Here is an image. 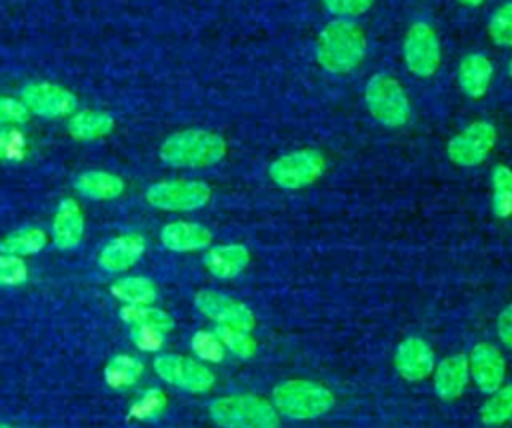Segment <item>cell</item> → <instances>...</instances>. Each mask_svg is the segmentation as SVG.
Segmentation results:
<instances>
[{
  "label": "cell",
  "mask_w": 512,
  "mask_h": 428,
  "mask_svg": "<svg viewBox=\"0 0 512 428\" xmlns=\"http://www.w3.org/2000/svg\"><path fill=\"white\" fill-rule=\"evenodd\" d=\"M366 54V36L362 28L346 18L328 22L316 42V60L330 74L352 72Z\"/></svg>",
  "instance_id": "cell-1"
},
{
  "label": "cell",
  "mask_w": 512,
  "mask_h": 428,
  "mask_svg": "<svg viewBox=\"0 0 512 428\" xmlns=\"http://www.w3.org/2000/svg\"><path fill=\"white\" fill-rule=\"evenodd\" d=\"M226 140L210 130L190 128L168 136L160 146V158L174 168H208L226 156Z\"/></svg>",
  "instance_id": "cell-2"
},
{
  "label": "cell",
  "mask_w": 512,
  "mask_h": 428,
  "mask_svg": "<svg viewBox=\"0 0 512 428\" xmlns=\"http://www.w3.org/2000/svg\"><path fill=\"white\" fill-rule=\"evenodd\" d=\"M334 402L332 390L314 380H284L272 390V406L292 420L318 418L332 410Z\"/></svg>",
  "instance_id": "cell-3"
},
{
  "label": "cell",
  "mask_w": 512,
  "mask_h": 428,
  "mask_svg": "<svg viewBox=\"0 0 512 428\" xmlns=\"http://www.w3.org/2000/svg\"><path fill=\"white\" fill-rule=\"evenodd\" d=\"M210 418L222 428H278L280 418L272 402L254 394H232L210 402Z\"/></svg>",
  "instance_id": "cell-4"
},
{
  "label": "cell",
  "mask_w": 512,
  "mask_h": 428,
  "mask_svg": "<svg viewBox=\"0 0 512 428\" xmlns=\"http://www.w3.org/2000/svg\"><path fill=\"white\" fill-rule=\"evenodd\" d=\"M364 102L370 116L388 128H400L410 118V100L404 86L392 74H374L364 88Z\"/></svg>",
  "instance_id": "cell-5"
},
{
  "label": "cell",
  "mask_w": 512,
  "mask_h": 428,
  "mask_svg": "<svg viewBox=\"0 0 512 428\" xmlns=\"http://www.w3.org/2000/svg\"><path fill=\"white\" fill-rule=\"evenodd\" d=\"M324 168L326 160L322 152L314 148H302L272 160L268 166V176L276 186L284 190H298L314 184L324 174Z\"/></svg>",
  "instance_id": "cell-6"
},
{
  "label": "cell",
  "mask_w": 512,
  "mask_h": 428,
  "mask_svg": "<svg viewBox=\"0 0 512 428\" xmlns=\"http://www.w3.org/2000/svg\"><path fill=\"white\" fill-rule=\"evenodd\" d=\"M212 190L200 180H166L146 190V202L160 210L190 212L208 204Z\"/></svg>",
  "instance_id": "cell-7"
},
{
  "label": "cell",
  "mask_w": 512,
  "mask_h": 428,
  "mask_svg": "<svg viewBox=\"0 0 512 428\" xmlns=\"http://www.w3.org/2000/svg\"><path fill=\"white\" fill-rule=\"evenodd\" d=\"M496 140L498 132L494 124L486 120H476L448 140L446 154L456 166L472 168L482 164L490 156Z\"/></svg>",
  "instance_id": "cell-8"
},
{
  "label": "cell",
  "mask_w": 512,
  "mask_h": 428,
  "mask_svg": "<svg viewBox=\"0 0 512 428\" xmlns=\"http://www.w3.org/2000/svg\"><path fill=\"white\" fill-rule=\"evenodd\" d=\"M154 370L164 382L196 394L208 392L216 380L206 364L180 354H160L154 360Z\"/></svg>",
  "instance_id": "cell-9"
},
{
  "label": "cell",
  "mask_w": 512,
  "mask_h": 428,
  "mask_svg": "<svg viewBox=\"0 0 512 428\" xmlns=\"http://www.w3.org/2000/svg\"><path fill=\"white\" fill-rule=\"evenodd\" d=\"M406 70L418 78H430L440 68V40L426 22H414L404 38Z\"/></svg>",
  "instance_id": "cell-10"
},
{
  "label": "cell",
  "mask_w": 512,
  "mask_h": 428,
  "mask_svg": "<svg viewBox=\"0 0 512 428\" xmlns=\"http://www.w3.org/2000/svg\"><path fill=\"white\" fill-rule=\"evenodd\" d=\"M194 306L200 314L216 322V326H232L242 330H252L256 324L254 312L240 300L226 296L216 290H198L194 296Z\"/></svg>",
  "instance_id": "cell-11"
},
{
  "label": "cell",
  "mask_w": 512,
  "mask_h": 428,
  "mask_svg": "<svg viewBox=\"0 0 512 428\" xmlns=\"http://www.w3.org/2000/svg\"><path fill=\"white\" fill-rule=\"evenodd\" d=\"M22 102L28 112L46 118L66 116L76 108V98L70 90L50 82H30L22 88Z\"/></svg>",
  "instance_id": "cell-12"
},
{
  "label": "cell",
  "mask_w": 512,
  "mask_h": 428,
  "mask_svg": "<svg viewBox=\"0 0 512 428\" xmlns=\"http://www.w3.org/2000/svg\"><path fill=\"white\" fill-rule=\"evenodd\" d=\"M468 368L474 384L484 394H492L504 384L506 360L502 352L490 342H478L468 354Z\"/></svg>",
  "instance_id": "cell-13"
},
{
  "label": "cell",
  "mask_w": 512,
  "mask_h": 428,
  "mask_svg": "<svg viewBox=\"0 0 512 428\" xmlns=\"http://www.w3.org/2000/svg\"><path fill=\"white\" fill-rule=\"evenodd\" d=\"M394 368L408 382H420L428 378L434 368V350L420 336L404 338L394 352Z\"/></svg>",
  "instance_id": "cell-14"
},
{
  "label": "cell",
  "mask_w": 512,
  "mask_h": 428,
  "mask_svg": "<svg viewBox=\"0 0 512 428\" xmlns=\"http://www.w3.org/2000/svg\"><path fill=\"white\" fill-rule=\"evenodd\" d=\"M494 76V66L490 62V58L482 52H472L466 54L456 70V80L460 90L468 96V98H482L492 82Z\"/></svg>",
  "instance_id": "cell-15"
},
{
  "label": "cell",
  "mask_w": 512,
  "mask_h": 428,
  "mask_svg": "<svg viewBox=\"0 0 512 428\" xmlns=\"http://www.w3.org/2000/svg\"><path fill=\"white\" fill-rule=\"evenodd\" d=\"M146 250V240L140 234H124L110 240L98 256V264L106 272H122L134 266Z\"/></svg>",
  "instance_id": "cell-16"
},
{
  "label": "cell",
  "mask_w": 512,
  "mask_h": 428,
  "mask_svg": "<svg viewBox=\"0 0 512 428\" xmlns=\"http://www.w3.org/2000/svg\"><path fill=\"white\" fill-rule=\"evenodd\" d=\"M434 390L438 398L442 400H454L458 398L470 380V368H468V356L466 354H452L446 356L436 368H434Z\"/></svg>",
  "instance_id": "cell-17"
},
{
  "label": "cell",
  "mask_w": 512,
  "mask_h": 428,
  "mask_svg": "<svg viewBox=\"0 0 512 428\" xmlns=\"http://www.w3.org/2000/svg\"><path fill=\"white\" fill-rule=\"evenodd\" d=\"M202 260L214 278L228 280L246 270L250 264V252L244 244H220L208 248Z\"/></svg>",
  "instance_id": "cell-18"
},
{
  "label": "cell",
  "mask_w": 512,
  "mask_h": 428,
  "mask_svg": "<svg viewBox=\"0 0 512 428\" xmlns=\"http://www.w3.org/2000/svg\"><path fill=\"white\" fill-rule=\"evenodd\" d=\"M160 240L172 252H194L212 244V232L196 222H170L162 228Z\"/></svg>",
  "instance_id": "cell-19"
},
{
  "label": "cell",
  "mask_w": 512,
  "mask_h": 428,
  "mask_svg": "<svg viewBox=\"0 0 512 428\" xmlns=\"http://www.w3.org/2000/svg\"><path fill=\"white\" fill-rule=\"evenodd\" d=\"M84 234V216L76 200L64 198L54 214L52 240L60 250H68L80 244Z\"/></svg>",
  "instance_id": "cell-20"
},
{
  "label": "cell",
  "mask_w": 512,
  "mask_h": 428,
  "mask_svg": "<svg viewBox=\"0 0 512 428\" xmlns=\"http://www.w3.org/2000/svg\"><path fill=\"white\" fill-rule=\"evenodd\" d=\"M76 190L92 200H112L118 198L124 192V182L120 176L102 172V170H90L82 172L76 182Z\"/></svg>",
  "instance_id": "cell-21"
},
{
  "label": "cell",
  "mask_w": 512,
  "mask_h": 428,
  "mask_svg": "<svg viewBox=\"0 0 512 428\" xmlns=\"http://www.w3.org/2000/svg\"><path fill=\"white\" fill-rule=\"evenodd\" d=\"M112 296L128 306H148L156 300V284L150 278L142 276H128L120 278L110 286Z\"/></svg>",
  "instance_id": "cell-22"
},
{
  "label": "cell",
  "mask_w": 512,
  "mask_h": 428,
  "mask_svg": "<svg viewBox=\"0 0 512 428\" xmlns=\"http://www.w3.org/2000/svg\"><path fill=\"white\" fill-rule=\"evenodd\" d=\"M114 118L106 112H94V110H82L74 114V118L68 124V130L78 140H96L112 132Z\"/></svg>",
  "instance_id": "cell-23"
},
{
  "label": "cell",
  "mask_w": 512,
  "mask_h": 428,
  "mask_svg": "<svg viewBox=\"0 0 512 428\" xmlns=\"http://www.w3.org/2000/svg\"><path fill=\"white\" fill-rule=\"evenodd\" d=\"M120 316L124 322L132 324L134 328H152L162 334H166L174 328L172 316L160 308H152L150 304L148 306H128L126 304L120 310Z\"/></svg>",
  "instance_id": "cell-24"
},
{
  "label": "cell",
  "mask_w": 512,
  "mask_h": 428,
  "mask_svg": "<svg viewBox=\"0 0 512 428\" xmlns=\"http://www.w3.org/2000/svg\"><path fill=\"white\" fill-rule=\"evenodd\" d=\"M144 372V364L130 354H116L104 368L106 384L112 388H126L138 382Z\"/></svg>",
  "instance_id": "cell-25"
},
{
  "label": "cell",
  "mask_w": 512,
  "mask_h": 428,
  "mask_svg": "<svg viewBox=\"0 0 512 428\" xmlns=\"http://www.w3.org/2000/svg\"><path fill=\"white\" fill-rule=\"evenodd\" d=\"M480 418L486 426H502L512 420V382L494 390L480 408Z\"/></svg>",
  "instance_id": "cell-26"
},
{
  "label": "cell",
  "mask_w": 512,
  "mask_h": 428,
  "mask_svg": "<svg viewBox=\"0 0 512 428\" xmlns=\"http://www.w3.org/2000/svg\"><path fill=\"white\" fill-rule=\"evenodd\" d=\"M492 184V212L506 220L512 216V168L498 164L490 176Z\"/></svg>",
  "instance_id": "cell-27"
},
{
  "label": "cell",
  "mask_w": 512,
  "mask_h": 428,
  "mask_svg": "<svg viewBox=\"0 0 512 428\" xmlns=\"http://www.w3.org/2000/svg\"><path fill=\"white\" fill-rule=\"evenodd\" d=\"M46 246V234L40 228H26L20 232L10 234L0 242V252L12 256H26L36 254Z\"/></svg>",
  "instance_id": "cell-28"
},
{
  "label": "cell",
  "mask_w": 512,
  "mask_h": 428,
  "mask_svg": "<svg viewBox=\"0 0 512 428\" xmlns=\"http://www.w3.org/2000/svg\"><path fill=\"white\" fill-rule=\"evenodd\" d=\"M214 334L222 342L224 350H230L234 356L248 360L256 354V340L252 338L250 330L232 328V326H216Z\"/></svg>",
  "instance_id": "cell-29"
},
{
  "label": "cell",
  "mask_w": 512,
  "mask_h": 428,
  "mask_svg": "<svg viewBox=\"0 0 512 428\" xmlns=\"http://www.w3.org/2000/svg\"><path fill=\"white\" fill-rule=\"evenodd\" d=\"M488 36L498 46H512V2L502 4L488 20Z\"/></svg>",
  "instance_id": "cell-30"
},
{
  "label": "cell",
  "mask_w": 512,
  "mask_h": 428,
  "mask_svg": "<svg viewBox=\"0 0 512 428\" xmlns=\"http://www.w3.org/2000/svg\"><path fill=\"white\" fill-rule=\"evenodd\" d=\"M190 346L194 354L204 362H222L224 358V346L214 332H196L190 340Z\"/></svg>",
  "instance_id": "cell-31"
},
{
  "label": "cell",
  "mask_w": 512,
  "mask_h": 428,
  "mask_svg": "<svg viewBox=\"0 0 512 428\" xmlns=\"http://www.w3.org/2000/svg\"><path fill=\"white\" fill-rule=\"evenodd\" d=\"M28 278V268L20 256L0 254V286H16Z\"/></svg>",
  "instance_id": "cell-32"
},
{
  "label": "cell",
  "mask_w": 512,
  "mask_h": 428,
  "mask_svg": "<svg viewBox=\"0 0 512 428\" xmlns=\"http://www.w3.org/2000/svg\"><path fill=\"white\" fill-rule=\"evenodd\" d=\"M326 10L340 16V18H350V16H360L368 12L374 4V0H322Z\"/></svg>",
  "instance_id": "cell-33"
},
{
  "label": "cell",
  "mask_w": 512,
  "mask_h": 428,
  "mask_svg": "<svg viewBox=\"0 0 512 428\" xmlns=\"http://www.w3.org/2000/svg\"><path fill=\"white\" fill-rule=\"evenodd\" d=\"M28 118V108L22 100L0 96V122H12L20 124Z\"/></svg>",
  "instance_id": "cell-34"
},
{
  "label": "cell",
  "mask_w": 512,
  "mask_h": 428,
  "mask_svg": "<svg viewBox=\"0 0 512 428\" xmlns=\"http://www.w3.org/2000/svg\"><path fill=\"white\" fill-rule=\"evenodd\" d=\"M132 340L138 348L152 352V350H158L162 346L164 334L158 332V330H152V328H134Z\"/></svg>",
  "instance_id": "cell-35"
},
{
  "label": "cell",
  "mask_w": 512,
  "mask_h": 428,
  "mask_svg": "<svg viewBox=\"0 0 512 428\" xmlns=\"http://www.w3.org/2000/svg\"><path fill=\"white\" fill-rule=\"evenodd\" d=\"M496 332L500 342L512 350V302L498 314L496 320Z\"/></svg>",
  "instance_id": "cell-36"
},
{
  "label": "cell",
  "mask_w": 512,
  "mask_h": 428,
  "mask_svg": "<svg viewBox=\"0 0 512 428\" xmlns=\"http://www.w3.org/2000/svg\"><path fill=\"white\" fill-rule=\"evenodd\" d=\"M460 4H464V6H472V8H476V6H480L484 0H458Z\"/></svg>",
  "instance_id": "cell-37"
},
{
  "label": "cell",
  "mask_w": 512,
  "mask_h": 428,
  "mask_svg": "<svg viewBox=\"0 0 512 428\" xmlns=\"http://www.w3.org/2000/svg\"><path fill=\"white\" fill-rule=\"evenodd\" d=\"M508 76L512 78V58H510V62H508Z\"/></svg>",
  "instance_id": "cell-38"
},
{
  "label": "cell",
  "mask_w": 512,
  "mask_h": 428,
  "mask_svg": "<svg viewBox=\"0 0 512 428\" xmlns=\"http://www.w3.org/2000/svg\"><path fill=\"white\" fill-rule=\"evenodd\" d=\"M0 428H12V426H6V424H0Z\"/></svg>",
  "instance_id": "cell-39"
}]
</instances>
